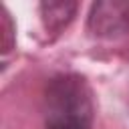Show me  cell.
I'll use <instances>...</instances> for the list:
<instances>
[{"instance_id": "obj_2", "label": "cell", "mask_w": 129, "mask_h": 129, "mask_svg": "<svg viewBox=\"0 0 129 129\" xmlns=\"http://www.w3.org/2000/svg\"><path fill=\"white\" fill-rule=\"evenodd\" d=\"M87 32L101 40H115L129 34V2H93L87 14Z\"/></svg>"}, {"instance_id": "obj_1", "label": "cell", "mask_w": 129, "mask_h": 129, "mask_svg": "<svg viewBox=\"0 0 129 129\" xmlns=\"http://www.w3.org/2000/svg\"><path fill=\"white\" fill-rule=\"evenodd\" d=\"M95 97L81 73H54L42 91V129H93Z\"/></svg>"}, {"instance_id": "obj_3", "label": "cell", "mask_w": 129, "mask_h": 129, "mask_svg": "<svg viewBox=\"0 0 129 129\" xmlns=\"http://www.w3.org/2000/svg\"><path fill=\"white\" fill-rule=\"evenodd\" d=\"M79 12V2H40L38 4V18L40 24L44 28L46 34H50L52 38L60 36L71 22L77 18Z\"/></svg>"}, {"instance_id": "obj_4", "label": "cell", "mask_w": 129, "mask_h": 129, "mask_svg": "<svg viewBox=\"0 0 129 129\" xmlns=\"http://www.w3.org/2000/svg\"><path fill=\"white\" fill-rule=\"evenodd\" d=\"M0 32H2V48H0V52H2V58L6 62L10 52L16 46V24H14V20H12V16H10L6 6H0Z\"/></svg>"}]
</instances>
